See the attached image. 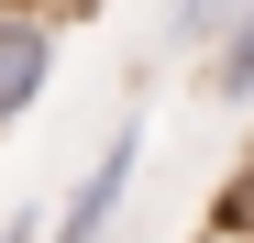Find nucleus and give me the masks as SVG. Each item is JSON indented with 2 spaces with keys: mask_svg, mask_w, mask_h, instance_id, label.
I'll return each instance as SVG.
<instances>
[{
  "mask_svg": "<svg viewBox=\"0 0 254 243\" xmlns=\"http://www.w3.org/2000/svg\"><path fill=\"white\" fill-rule=\"evenodd\" d=\"M133 166H144V111H122V122H111V144L77 166V188L45 210V243H100V232L122 221V199H133Z\"/></svg>",
  "mask_w": 254,
  "mask_h": 243,
  "instance_id": "1",
  "label": "nucleus"
},
{
  "mask_svg": "<svg viewBox=\"0 0 254 243\" xmlns=\"http://www.w3.org/2000/svg\"><path fill=\"white\" fill-rule=\"evenodd\" d=\"M0 243H45V210H11V221H0Z\"/></svg>",
  "mask_w": 254,
  "mask_h": 243,
  "instance_id": "5",
  "label": "nucleus"
},
{
  "mask_svg": "<svg viewBox=\"0 0 254 243\" xmlns=\"http://www.w3.org/2000/svg\"><path fill=\"white\" fill-rule=\"evenodd\" d=\"M56 11H33V0H0V133L45 100V77H56Z\"/></svg>",
  "mask_w": 254,
  "mask_h": 243,
  "instance_id": "2",
  "label": "nucleus"
},
{
  "mask_svg": "<svg viewBox=\"0 0 254 243\" xmlns=\"http://www.w3.org/2000/svg\"><path fill=\"white\" fill-rule=\"evenodd\" d=\"M232 11H243V0H166V11H155V56H210Z\"/></svg>",
  "mask_w": 254,
  "mask_h": 243,
  "instance_id": "3",
  "label": "nucleus"
},
{
  "mask_svg": "<svg viewBox=\"0 0 254 243\" xmlns=\"http://www.w3.org/2000/svg\"><path fill=\"white\" fill-rule=\"evenodd\" d=\"M210 100H254V0H243V11L221 22V45H210Z\"/></svg>",
  "mask_w": 254,
  "mask_h": 243,
  "instance_id": "4",
  "label": "nucleus"
}]
</instances>
